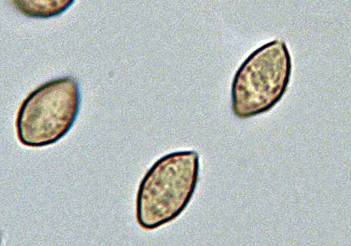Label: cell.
Masks as SVG:
<instances>
[{"label": "cell", "mask_w": 351, "mask_h": 246, "mask_svg": "<svg viewBox=\"0 0 351 246\" xmlns=\"http://www.w3.org/2000/svg\"><path fill=\"white\" fill-rule=\"evenodd\" d=\"M291 74V55L284 40L275 39L254 50L232 82V113L240 120L268 113L284 98Z\"/></svg>", "instance_id": "obj_2"}, {"label": "cell", "mask_w": 351, "mask_h": 246, "mask_svg": "<svg viewBox=\"0 0 351 246\" xmlns=\"http://www.w3.org/2000/svg\"><path fill=\"white\" fill-rule=\"evenodd\" d=\"M200 173V155L180 150L164 155L150 167L139 184L136 217L147 231L177 219L189 206Z\"/></svg>", "instance_id": "obj_1"}, {"label": "cell", "mask_w": 351, "mask_h": 246, "mask_svg": "<svg viewBox=\"0 0 351 246\" xmlns=\"http://www.w3.org/2000/svg\"><path fill=\"white\" fill-rule=\"evenodd\" d=\"M75 0H11L19 14L34 19L56 18L69 9Z\"/></svg>", "instance_id": "obj_4"}, {"label": "cell", "mask_w": 351, "mask_h": 246, "mask_svg": "<svg viewBox=\"0 0 351 246\" xmlns=\"http://www.w3.org/2000/svg\"><path fill=\"white\" fill-rule=\"evenodd\" d=\"M81 102L75 78L63 77L43 83L21 105L16 120L19 141L28 148L58 143L75 124Z\"/></svg>", "instance_id": "obj_3"}]
</instances>
